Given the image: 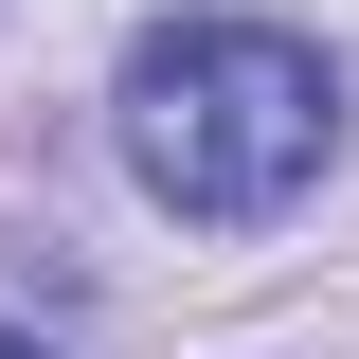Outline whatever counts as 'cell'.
<instances>
[{"label":"cell","mask_w":359,"mask_h":359,"mask_svg":"<svg viewBox=\"0 0 359 359\" xmlns=\"http://www.w3.org/2000/svg\"><path fill=\"white\" fill-rule=\"evenodd\" d=\"M126 180L198 233H269L341 144V72H323L287 18H162L126 54Z\"/></svg>","instance_id":"obj_1"},{"label":"cell","mask_w":359,"mask_h":359,"mask_svg":"<svg viewBox=\"0 0 359 359\" xmlns=\"http://www.w3.org/2000/svg\"><path fill=\"white\" fill-rule=\"evenodd\" d=\"M0 359H54V341H18V323H0Z\"/></svg>","instance_id":"obj_2"}]
</instances>
